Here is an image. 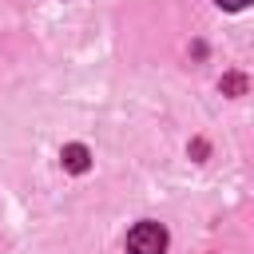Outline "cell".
I'll return each instance as SVG.
<instances>
[{"label":"cell","instance_id":"obj_1","mask_svg":"<svg viewBox=\"0 0 254 254\" xmlns=\"http://www.w3.org/2000/svg\"><path fill=\"white\" fill-rule=\"evenodd\" d=\"M167 250V230L159 222H135L127 234V254H163Z\"/></svg>","mask_w":254,"mask_h":254},{"label":"cell","instance_id":"obj_2","mask_svg":"<svg viewBox=\"0 0 254 254\" xmlns=\"http://www.w3.org/2000/svg\"><path fill=\"white\" fill-rule=\"evenodd\" d=\"M60 159H64V167H67L71 175H83V171L91 167V151H87L83 143H67V147L60 151Z\"/></svg>","mask_w":254,"mask_h":254},{"label":"cell","instance_id":"obj_3","mask_svg":"<svg viewBox=\"0 0 254 254\" xmlns=\"http://www.w3.org/2000/svg\"><path fill=\"white\" fill-rule=\"evenodd\" d=\"M250 0H218V8H226V12H238V8H246Z\"/></svg>","mask_w":254,"mask_h":254}]
</instances>
